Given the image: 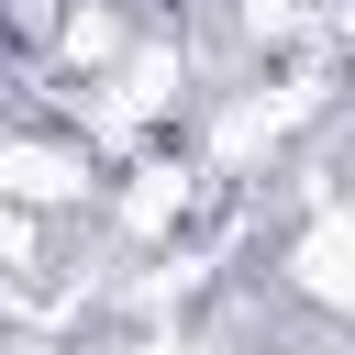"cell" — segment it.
<instances>
[{"mask_svg": "<svg viewBox=\"0 0 355 355\" xmlns=\"http://www.w3.org/2000/svg\"><path fill=\"white\" fill-rule=\"evenodd\" d=\"M0 200L11 211H89L100 200V144L89 133H55V122H22V133H0Z\"/></svg>", "mask_w": 355, "mask_h": 355, "instance_id": "obj_3", "label": "cell"}, {"mask_svg": "<svg viewBox=\"0 0 355 355\" xmlns=\"http://www.w3.org/2000/svg\"><path fill=\"white\" fill-rule=\"evenodd\" d=\"M200 178H211V166H189V155H144L133 189H111V233L144 244V255H166V244L189 233V211H200Z\"/></svg>", "mask_w": 355, "mask_h": 355, "instance_id": "obj_4", "label": "cell"}, {"mask_svg": "<svg viewBox=\"0 0 355 355\" xmlns=\"http://www.w3.org/2000/svg\"><path fill=\"white\" fill-rule=\"evenodd\" d=\"M322 111H333V78H322V67H300V78H255V89H233V100L211 111L200 166H211V178H266Z\"/></svg>", "mask_w": 355, "mask_h": 355, "instance_id": "obj_1", "label": "cell"}, {"mask_svg": "<svg viewBox=\"0 0 355 355\" xmlns=\"http://www.w3.org/2000/svg\"><path fill=\"white\" fill-rule=\"evenodd\" d=\"M133 355H200V344H189V333H155V344H133Z\"/></svg>", "mask_w": 355, "mask_h": 355, "instance_id": "obj_5", "label": "cell"}, {"mask_svg": "<svg viewBox=\"0 0 355 355\" xmlns=\"http://www.w3.org/2000/svg\"><path fill=\"white\" fill-rule=\"evenodd\" d=\"M277 288L355 333V189H311V211L277 233Z\"/></svg>", "mask_w": 355, "mask_h": 355, "instance_id": "obj_2", "label": "cell"}]
</instances>
